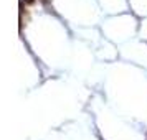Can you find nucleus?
<instances>
[{
  "instance_id": "f257e3e1",
  "label": "nucleus",
  "mask_w": 147,
  "mask_h": 140,
  "mask_svg": "<svg viewBox=\"0 0 147 140\" xmlns=\"http://www.w3.org/2000/svg\"><path fill=\"white\" fill-rule=\"evenodd\" d=\"M27 2H33V0H27Z\"/></svg>"
}]
</instances>
